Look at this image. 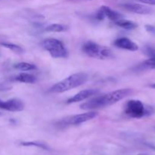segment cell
<instances>
[{"mask_svg": "<svg viewBox=\"0 0 155 155\" xmlns=\"http://www.w3.org/2000/svg\"><path fill=\"white\" fill-rule=\"evenodd\" d=\"M149 86L151 88H154V89H155V83H153V84H150Z\"/></svg>", "mask_w": 155, "mask_h": 155, "instance_id": "obj_22", "label": "cell"}, {"mask_svg": "<svg viewBox=\"0 0 155 155\" xmlns=\"http://www.w3.org/2000/svg\"><path fill=\"white\" fill-rule=\"evenodd\" d=\"M83 51L88 56L97 59H110L114 57L111 50L98 45L92 41H88L83 45Z\"/></svg>", "mask_w": 155, "mask_h": 155, "instance_id": "obj_4", "label": "cell"}, {"mask_svg": "<svg viewBox=\"0 0 155 155\" xmlns=\"http://www.w3.org/2000/svg\"><path fill=\"white\" fill-rule=\"evenodd\" d=\"M98 93V90H97V89H85V90L81 91V92H78V93L76 94L73 97L70 98L67 101V104H73V103H77L79 102V101H84V100L92 97V95H97Z\"/></svg>", "mask_w": 155, "mask_h": 155, "instance_id": "obj_10", "label": "cell"}, {"mask_svg": "<svg viewBox=\"0 0 155 155\" xmlns=\"http://www.w3.org/2000/svg\"><path fill=\"white\" fill-rule=\"evenodd\" d=\"M42 46L51 57L54 58H67L68 51L61 41L54 38H48L42 42Z\"/></svg>", "mask_w": 155, "mask_h": 155, "instance_id": "obj_5", "label": "cell"}, {"mask_svg": "<svg viewBox=\"0 0 155 155\" xmlns=\"http://www.w3.org/2000/svg\"><path fill=\"white\" fill-rule=\"evenodd\" d=\"M15 80L23 83H34L36 81V78L30 74L21 73L15 77Z\"/></svg>", "mask_w": 155, "mask_h": 155, "instance_id": "obj_13", "label": "cell"}, {"mask_svg": "<svg viewBox=\"0 0 155 155\" xmlns=\"http://www.w3.org/2000/svg\"><path fill=\"white\" fill-rule=\"evenodd\" d=\"M124 113L130 117L140 119L152 114L153 110L151 107H146L139 100H130L127 102Z\"/></svg>", "mask_w": 155, "mask_h": 155, "instance_id": "obj_3", "label": "cell"}, {"mask_svg": "<svg viewBox=\"0 0 155 155\" xmlns=\"http://www.w3.org/2000/svg\"><path fill=\"white\" fill-rule=\"evenodd\" d=\"M115 24L125 30H134L138 27V24L136 23L129 21V20H125L124 18L115 21Z\"/></svg>", "mask_w": 155, "mask_h": 155, "instance_id": "obj_12", "label": "cell"}, {"mask_svg": "<svg viewBox=\"0 0 155 155\" xmlns=\"http://www.w3.org/2000/svg\"><path fill=\"white\" fill-rule=\"evenodd\" d=\"M98 114L95 111H89L84 114H80L73 115V116L67 117L64 118L58 122V125L60 127H67V126H74L79 125L83 123L87 122L91 120L95 117H97Z\"/></svg>", "mask_w": 155, "mask_h": 155, "instance_id": "obj_6", "label": "cell"}, {"mask_svg": "<svg viewBox=\"0 0 155 155\" xmlns=\"http://www.w3.org/2000/svg\"><path fill=\"white\" fill-rule=\"evenodd\" d=\"M21 145H23V146H26V147H28V146L37 147V148H42V149H44V150L49 149V147H48L46 144L41 142H21Z\"/></svg>", "mask_w": 155, "mask_h": 155, "instance_id": "obj_17", "label": "cell"}, {"mask_svg": "<svg viewBox=\"0 0 155 155\" xmlns=\"http://www.w3.org/2000/svg\"><path fill=\"white\" fill-rule=\"evenodd\" d=\"M68 29V26L61 24H52L47 26L45 30L46 32H54V33H61L66 31Z\"/></svg>", "mask_w": 155, "mask_h": 155, "instance_id": "obj_14", "label": "cell"}, {"mask_svg": "<svg viewBox=\"0 0 155 155\" xmlns=\"http://www.w3.org/2000/svg\"><path fill=\"white\" fill-rule=\"evenodd\" d=\"M150 147H151V148H152V149H154V150H155V146H152V145H151V146H150Z\"/></svg>", "mask_w": 155, "mask_h": 155, "instance_id": "obj_23", "label": "cell"}, {"mask_svg": "<svg viewBox=\"0 0 155 155\" xmlns=\"http://www.w3.org/2000/svg\"><path fill=\"white\" fill-rule=\"evenodd\" d=\"M88 78H89L88 75L85 73H77V74H72L59 83L54 84L49 89V92L53 93H62L67 92L86 83Z\"/></svg>", "mask_w": 155, "mask_h": 155, "instance_id": "obj_2", "label": "cell"}, {"mask_svg": "<svg viewBox=\"0 0 155 155\" xmlns=\"http://www.w3.org/2000/svg\"><path fill=\"white\" fill-rule=\"evenodd\" d=\"M114 45L117 48L131 51H136L139 49V45L127 37H121L117 39L114 42Z\"/></svg>", "mask_w": 155, "mask_h": 155, "instance_id": "obj_9", "label": "cell"}, {"mask_svg": "<svg viewBox=\"0 0 155 155\" xmlns=\"http://www.w3.org/2000/svg\"><path fill=\"white\" fill-rule=\"evenodd\" d=\"M133 93L130 89H121L118 90L108 92L105 95H99L92 98L89 101L83 103L80 105V108L86 110H91L94 109H99L111 105L124 99Z\"/></svg>", "mask_w": 155, "mask_h": 155, "instance_id": "obj_1", "label": "cell"}, {"mask_svg": "<svg viewBox=\"0 0 155 155\" xmlns=\"http://www.w3.org/2000/svg\"><path fill=\"white\" fill-rule=\"evenodd\" d=\"M145 28H146L147 31L150 32L151 33H155V27H153L151 25H146L145 26Z\"/></svg>", "mask_w": 155, "mask_h": 155, "instance_id": "obj_21", "label": "cell"}, {"mask_svg": "<svg viewBox=\"0 0 155 155\" xmlns=\"http://www.w3.org/2000/svg\"><path fill=\"white\" fill-rule=\"evenodd\" d=\"M15 68L22 71H33L36 69V66L32 64L27 63V62H21L15 65Z\"/></svg>", "mask_w": 155, "mask_h": 155, "instance_id": "obj_15", "label": "cell"}, {"mask_svg": "<svg viewBox=\"0 0 155 155\" xmlns=\"http://www.w3.org/2000/svg\"><path fill=\"white\" fill-rule=\"evenodd\" d=\"M141 68L143 69H155V57L150 58L148 60L145 61L141 64Z\"/></svg>", "mask_w": 155, "mask_h": 155, "instance_id": "obj_18", "label": "cell"}, {"mask_svg": "<svg viewBox=\"0 0 155 155\" xmlns=\"http://www.w3.org/2000/svg\"><path fill=\"white\" fill-rule=\"evenodd\" d=\"M0 108L12 112L21 111L24 108V104L18 98H12L7 101L0 100Z\"/></svg>", "mask_w": 155, "mask_h": 155, "instance_id": "obj_8", "label": "cell"}, {"mask_svg": "<svg viewBox=\"0 0 155 155\" xmlns=\"http://www.w3.org/2000/svg\"><path fill=\"white\" fill-rule=\"evenodd\" d=\"M105 18H107L110 21H113L115 22L118 20L122 19L123 15H121L120 12H117V11L112 10L110 8L107 7V6H101L96 13L95 18L98 21H101Z\"/></svg>", "mask_w": 155, "mask_h": 155, "instance_id": "obj_7", "label": "cell"}, {"mask_svg": "<svg viewBox=\"0 0 155 155\" xmlns=\"http://www.w3.org/2000/svg\"><path fill=\"white\" fill-rule=\"evenodd\" d=\"M138 1L141 2L142 3H145V4L155 5V0H138Z\"/></svg>", "mask_w": 155, "mask_h": 155, "instance_id": "obj_20", "label": "cell"}, {"mask_svg": "<svg viewBox=\"0 0 155 155\" xmlns=\"http://www.w3.org/2000/svg\"><path fill=\"white\" fill-rule=\"evenodd\" d=\"M1 45L6 48H8L11 51L17 53V54H22L24 52V49L21 46L18 45H15L13 43H9V42H2Z\"/></svg>", "mask_w": 155, "mask_h": 155, "instance_id": "obj_16", "label": "cell"}, {"mask_svg": "<svg viewBox=\"0 0 155 155\" xmlns=\"http://www.w3.org/2000/svg\"><path fill=\"white\" fill-rule=\"evenodd\" d=\"M0 115H1V114H0Z\"/></svg>", "mask_w": 155, "mask_h": 155, "instance_id": "obj_24", "label": "cell"}, {"mask_svg": "<svg viewBox=\"0 0 155 155\" xmlns=\"http://www.w3.org/2000/svg\"><path fill=\"white\" fill-rule=\"evenodd\" d=\"M122 7L129 12L139 14V15H149V14L152 13L153 12L152 9L148 6L140 4H136V3H127V4L122 5Z\"/></svg>", "mask_w": 155, "mask_h": 155, "instance_id": "obj_11", "label": "cell"}, {"mask_svg": "<svg viewBox=\"0 0 155 155\" xmlns=\"http://www.w3.org/2000/svg\"><path fill=\"white\" fill-rule=\"evenodd\" d=\"M144 52L145 53V54L149 56L150 58L155 57V49L153 48L152 47L145 46V48H144Z\"/></svg>", "mask_w": 155, "mask_h": 155, "instance_id": "obj_19", "label": "cell"}]
</instances>
